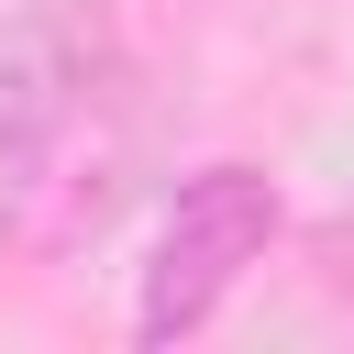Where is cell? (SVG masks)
<instances>
[{
	"instance_id": "obj_2",
	"label": "cell",
	"mask_w": 354,
	"mask_h": 354,
	"mask_svg": "<svg viewBox=\"0 0 354 354\" xmlns=\"http://www.w3.org/2000/svg\"><path fill=\"white\" fill-rule=\"evenodd\" d=\"M277 232H288V199H277L266 166L221 155V166L177 177L155 254H144V288H133V343H199L232 310V288L277 254Z\"/></svg>"
},
{
	"instance_id": "obj_1",
	"label": "cell",
	"mask_w": 354,
	"mask_h": 354,
	"mask_svg": "<svg viewBox=\"0 0 354 354\" xmlns=\"http://www.w3.org/2000/svg\"><path fill=\"white\" fill-rule=\"evenodd\" d=\"M144 66L100 0H22L0 22V254L66 266L144 199Z\"/></svg>"
}]
</instances>
